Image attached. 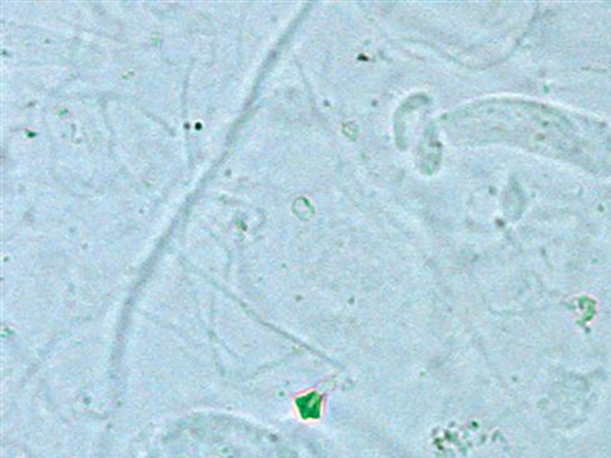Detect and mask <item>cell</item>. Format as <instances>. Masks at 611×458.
<instances>
[{
    "instance_id": "1",
    "label": "cell",
    "mask_w": 611,
    "mask_h": 458,
    "mask_svg": "<svg viewBox=\"0 0 611 458\" xmlns=\"http://www.w3.org/2000/svg\"><path fill=\"white\" fill-rule=\"evenodd\" d=\"M299 413L303 418H319L321 413V397L316 393L301 397L297 401Z\"/></svg>"
}]
</instances>
